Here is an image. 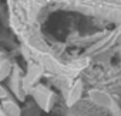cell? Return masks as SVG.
<instances>
[{
	"instance_id": "7a4b0ae2",
	"label": "cell",
	"mask_w": 121,
	"mask_h": 116,
	"mask_svg": "<svg viewBox=\"0 0 121 116\" xmlns=\"http://www.w3.org/2000/svg\"><path fill=\"white\" fill-rule=\"evenodd\" d=\"M30 92H31L33 98L36 99V102L39 103V106L43 110L50 109V105H51V101H53V92L48 88H46L44 85H36V86H33V89Z\"/></svg>"
},
{
	"instance_id": "52a82bcc",
	"label": "cell",
	"mask_w": 121,
	"mask_h": 116,
	"mask_svg": "<svg viewBox=\"0 0 121 116\" xmlns=\"http://www.w3.org/2000/svg\"><path fill=\"white\" fill-rule=\"evenodd\" d=\"M90 96L94 99V102H98V103H104V105H105L104 99H108V96H107V95L101 93V92H100V91H97V89L91 91V92H90Z\"/></svg>"
},
{
	"instance_id": "6da1fadb",
	"label": "cell",
	"mask_w": 121,
	"mask_h": 116,
	"mask_svg": "<svg viewBox=\"0 0 121 116\" xmlns=\"http://www.w3.org/2000/svg\"><path fill=\"white\" fill-rule=\"evenodd\" d=\"M44 68L40 64H30L27 68L26 75L23 77V92H30L34 86V84L39 81V78L43 75Z\"/></svg>"
},
{
	"instance_id": "9c48e42d",
	"label": "cell",
	"mask_w": 121,
	"mask_h": 116,
	"mask_svg": "<svg viewBox=\"0 0 121 116\" xmlns=\"http://www.w3.org/2000/svg\"><path fill=\"white\" fill-rule=\"evenodd\" d=\"M0 116H7L4 112H3V109H2V106H0Z\"/></svg>"
},
{
	"instance_id": "277c9868",
	"label": "cell",
	"mask_w": 121,
	"mask_h": 116,
	"mask_svg": "<svg viewBox=\"0 0 121 116\" xmlns=\"http://www.w3.org/2000/svg\"><path fill=\"white\" fill-rule=\"evenodd\" d=\"M83 93V82L80 79H76L73 82V85L69 88V93H67V106H73Z\"/></svg>"
},
{
	"instance_id": "ba28073f",
	"label": "cell",
	"mask_w": 121,
	"mask_h": 116,
	"mask_svg": "<svg viewBox=\"0 0 121 116\" xmlns=\"http://www.w3.org/2000/svg\"><path fill=\"white\" fill-rule=\"evenodd\" d=\"M7 96V91L2 86V85H0V99H4Z\"/></svg>"
},
{
	"instance_id": "5b68a950",
	"label": "cell",
	"mask_w": 121,
	"mask_h": 116,
	"mask_svg": "<svg viewBox=\"0 0 121 116\" xmlns=\"http://www.w3.org/2000/svg\"><path fill=\"white\" fill-rule=\"evenodd\" d=\"M0 106H2L3 112H4L7 116H22V109H20V106H19L14 101L4 99Z\"/></svg>"
},
{
	"instance_id": "3957f363",
	"label": "cell",
	"mask_w": 121,
	"mask_h": 116,
	"mask_svg": "<svg viewBox=\"0 0 121 116\" xmlns=\"http://www.w3.org/2000/svg\"><path fill=\"white\" fill-rule=\"evenodd\" d=\"M10 88L13 91V93L19 98V99H23L24 98V92H23V77L20 74V71L17 68L13 67V71H12V78H10Z\"/></svg>"
},
{
	"instance_id": "8992f818",
	"label": "cell",
	"mask_w": 121,
	"mask_h": 116,
	"mask_svg": "<svg viewBox=\"0 0 121 116\" xmlns=\"http://www.w3.org/2000/svg\"><path fill=\"white\" fill-rule=\"evenodd\" d=\"M13 71V65L10 61L7 60H2L0 61V82H2L3 79H6Z\"/></svg>"
}]
</instances>
